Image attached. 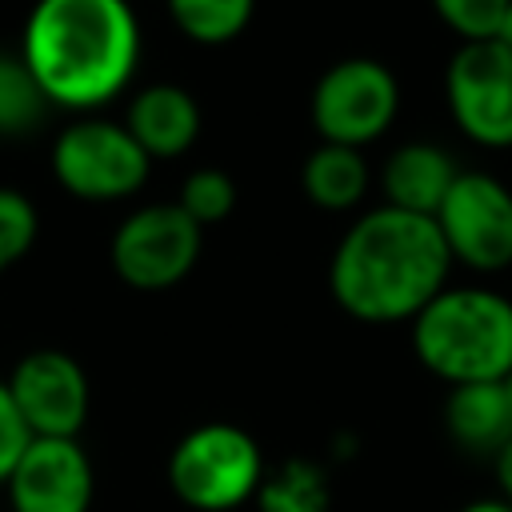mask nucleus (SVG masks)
<instances>
[{"label": "nucleus", "instance_id": "1", "mask_svg": "<svg viewBox=\"0 0 512 512\" xmlns=\"http://www.w3.org/2000/svg\"><path fill=\"white\" fill-rule=\"evenodd\" d=\"M452 252L432 216L372 208L332 252L336 304L364 324L416 320L448 288Z\"/></svg>", "mask_w": 512, "mask_h": 512}, {"label": "nucleus", "instance_id": "2", "mask_svg": "<svg viewBox=\"0 0 512 512\" xmlns=\"http://www.w3.org/2000/svg\"><path fill=\"white\" fill-rule=\"evenodd\" d=\"M20 60L56 108L88 112L120 96L140 64V24L128 0H36Z\"/></svg>", "mask_w": 512, "mask_h": 512}, {"label": "nucleus", "instance_id": "3", "mask_svg": "<svg viewBox=\"0 0 512 512\" xmlns=\"http://www.w3.org/2000/svg\"><path fill=\"white\" fill-rule=\"evenodd\" d=\"M412 348L448 384L504 380L512 372V300L492 288H444L412 320Z\"/></svg>", "mask_w": 512, "mask_h": 512}, {"label": "nucleus", "instance_id": "4", "mask_svg": "<svg viewBox=\"0 0 512 512\" xmlns=\"http://www.w3.org/2000/svg\"><path fill=\"white\" fill-rule=\"evenodd\" d=\"M264 456L236 424H200L168 456V484L196 512H232L256 496Z\"/></svg>", "mask_w": 512, "mask_h": 512}, {"label": "nucleus", "instance_id": "5", "mask_svg": "<svg viewBox=\"0 0 512 512\" xmlns=\"http://www.w3.org/2000/svg\"><path fill=\"white\" fill-rule=\"evenodd\" d=\"M148 152L124 124L80 116L52 144V172L80 200H124L148 180Z\"/></svg>", "mask_w": 512, "mask_h": 512}, {"label": "nucleus", "instance_id": "6", "mask_svg": "<svg viewBox=\"0 0 512 512\" xmlns=\"http://www.w3.org/2000/svg\"><path fill=\"white\" fill-rule=\"evenodd\" d=\"M400 112L396 76L368 56L332 64L312 88V124L324 144L360 148L388 132Z\"/></svg>", "mask_w": 512, "mask_h": 512}, {"label": "nucleus", "instance_id": "7", "mask_svg": "<svg viewBox=\"0 0 512 512\" xmlns=\"http://www.w3.org/2000/svg\"><path fill=\"white\" fill-rule=\"evenodd\" d=\"M200 224L180 204H148L120 220L112 236V268L140 292L180 284L200 260Z\"/></svg>", "mask_w": 512, "mask_h": 512}, {"label": "nucleus", "instance_id": "8", "mask_svg": "<svg viewBox=\"0 0 512 512\" xmlns=\"http://www.w3.org/2000/svg\"><path fill=\"white\" fill-rule=\"evenodd\" d=\"M448 108L460 132L484 148L512 144V48L500 40H468L444 72Z\"/></svg>", "mask_w": 512, "mask_h": 512}, {"label": "nucleus", "instance_id": "9", "mask_svg": "<svg viewBox=\"0 0 512 512\" xmlns=\"http://www.w3.org/2000/svg\"><path fill=\"white\" fill-rule=\"evenodd\" d=\"M452 260L500 272L512 264V192L488 172H460L432 216Z\"/></svg>", "mask_w": 512, "mask_h": 512}, {"label": "nucleus", "instance_id": "10", "mask_svg": "<svg viewBox=\"0 0 512 512\" xmlns=\"http://www.w3.org/2000/svg\"><path fill=\"white\" fill-rule=\"evenodd\" d=\"M8 392L32 436H68L88 420V376L60 348H36L8 372Z\"/></svg>", "mask_w": 512, "mask_h": 512}, {"label": "nucleus", "instance_id": "11", "mask_svg": "<svg viewBox=\"0 0 512 512\" xmlns=\"http://www.w3.org/2000/svg\"><path fill=\"white\" fill-rule=\"evenodd\" d=\"M4 488L12 512H88L96 480L80 440L32 436Z\"/></svg>", "mask_w": 512, "mask_h": 512}, {"label": "nucleus", "instance_id": "12", "mask_svg": "<svg viewBox=\"0 0 512 512\" xmlns=\"http://www.w3.org/2000/svg\"><path fill=\"white\" fill-rule=\"evenodd\" d=\"M124 128L148 152V160H172L200 136V104L180 84H148L132 96Z\"/></svg>", "mask_w": 512, "mask_h": 512}, {"label": "nucleus", "instance_id": "13", "mask_svg": "<svg viewBox=\"0 0 512 512\" xmlns=\"http://www.w3.org/2000/svg\"><path fill=\"white\" fill-rule=\"evenodd\" d=\"M456 176H460V168L444 148L416 140V144H400L384 160L380 184H384L388 208L416 212V216H436Z\"/></svg>", "mask_w": 512, "mask_h": 512}, {"label": "nucleus", "instance_id": "14", "mask_svg": "<svg viewBox=\"0 0 512 512\" xmlns=\"http://www.w3.org/2000/svg\"><path fill=\"white\" fill-rule=\"evenodd\" d=\"M448 436L468 452H500L512 440V408L500 380L480 384H452L444 404Z\"/></svg>", "mask_w": 512, "mask_h": 512}, {"label": "nucleus", "instance_id": "15", "mask_svg": "<svg viewBox=\"0 0 512 512\" xmlns=\"http://www.w3.org/2000/svg\"><path fill=\"white\" fill-rule=\"evenodd\" d=\"M304 196L316 208L328 212H344L352 208L364 188H368V164L360 156V148H344V144H320L316 152H308L304 172H300Z\"/></svg>", "mask_w": 512, "mask_h": 512}, {"label": "nucleus", "instance_id": "16", "mask_svg": "<svg viewBox=\"0 0 512 512\" xmlns=\"http://www.w3.org/2000/svg\"><path fill=\"white\" fill-rule=\"evenodd\" d=\"M328 472L308 460L292 456L260 476L256 508L260 512H328Z\"/></svg>", "mask_w": 512, "mask_h": 512}, {"label": "nucleus", "instance_id": "17", "mask_svg": "<svg viewBox=\"0 0 512 512\" xmlns=\"http://www.w3.org/2000/svg\"><path fill=\"white\" fill-rule=\"evenodd\" d=\"M256 0H168V16L196 44H228L252 20Z\"/></svg>", "mask_w": 512, "mask_h": 512}, {"label": "nucleus", "instance_id": "18", "mask_svg": "<svg viewBox=\"0 0 512 512\" xmlns=\"http://www.w3.org/2000/svg\"><path fill=\"white\" fill-rule=\"evenodd\" d=\"M48 112V96L40 92L28 64L8 52H0V136H24L32 132Z\"/></svg>", "mask_w": 512, "mask_h": 512}, {"label": "nucleus", "instance_id": "19", "mask_svg": "<svg viewBox=\"0 0 512 512\" xmlns=\"http://www.w3.org/2000/svg\"><path fill=\"white\" fill-rule=\"evenodd\" d=\"M200 228L204 224H220L224 216H232L236 208V184L228 172L220 168H196L184 184H180V200H176Z\"/></svg>", "mask_w": 512, "mask_h": 512}, {"label": "nucleus", "instance_id": "20", "mask_svg": "<svg viewBox=\"0 0 512 512\" xmlns=\"http://www.w3.org/2000/svg\"><path fill=\"white\" fill-rule=\"evenodd\" d=\"M36 232H40V220L32 200L16 188H0V272H8L16 260L28 256V248L36 244Z\"/></svg>", "mask_w": 512, "mask_h": 512}, {"label": "nucleus", "instance_id": "21", "mask_svg": "<svg viewBox=\"0 0 512 512\" xmlns=\"http://www.w3.org/2000/svg\"><path fill=\"white\" fill-rule=\"evenodd\" d=\"M512 0H432L436 16L468 44V40H492L500 32V20Z\"/></svg>", "mask_w": 512, "mask_h": 512}, {"label": "nucleus", "instance_id": "22", "mask_svg": "<svg viewBox=\"0 0 512 512\" xmlns=\"http://www.w3.org/2000/svg\"><path fill=\"white\" fill-rule=\"evenodd\" d=\"M28 444H32V432H28L24 416H20L8 384L0 380V484H8V476L20 464V456H24Z\"/></svg>", "mask_w": 512, "mask_h": 512}, {"label": "nucleus", "instance_id": "23", "mask_svg": "<svg viewBox=\"0 0 512 512\" xmlns=\"http://www.w3.org/2000/svg\"><path fill=\"white\" fill-rule=\"evenodd\" d=\"M496 484H500V500L512 508V440L496 452Z\"/></svg>", "mask_w": 512, "mask_h": 512}, {"label": "nucleus", "instance_id": "24", "mask_svg": "<svg viewBox=\"0 0 512 512\" xmlns=\"http://www.w3.org/2000/svg\"><path fill=\"white\" fill-rule=\"evenodd\" d=\"M460 512H512L504 500H476V504H464Z\"/></svg>", "mask_w": 512, "mask_h": 512}, {"label": "nucleus", "instance_id": "25", "mask_svg": "<svg viewBox=\"0 0 512 512\" xmlns=\"http://www.w3.org/2000/svg\"><path fill=\"white\" fill-rule=\"evenodd\" d=\"M492 40H500V44H508V48H512V4H508V12H504V20H500V32H496Z\"/></svg>", "mask_w": 512, "mask_h": 512}, {"label": "nucleus", "instance_id": "26", "mask_svg": "<svg viewBox=\"0 0 512 512\" xmlns=\"http://www.w3.org/2000/svg\"><path fill=\"white\" fill-rule=\"evenodd\" d=\"M500 384H504V396H508V408H512V372H508Z\"/></svg>", "mask_w": 512, "mask_h": 512}]
</instances>
